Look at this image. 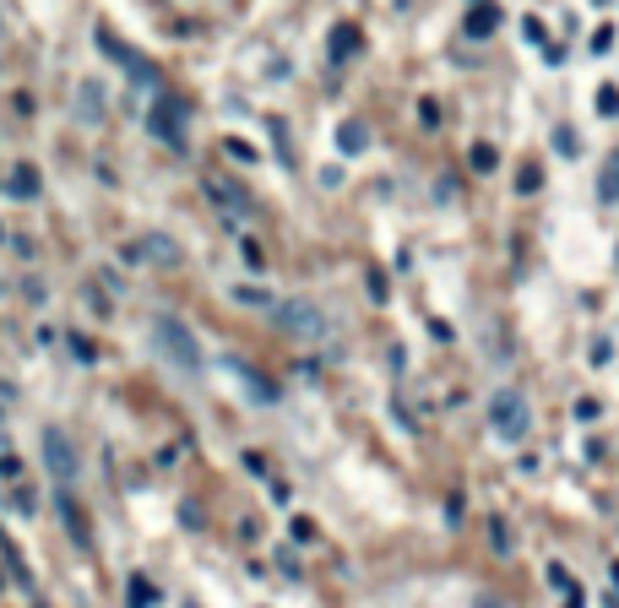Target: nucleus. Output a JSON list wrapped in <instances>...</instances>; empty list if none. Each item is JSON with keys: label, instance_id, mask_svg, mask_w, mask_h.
I'll use <instances>...</instances> for the list:
<instances>
[{"label": "nucleus", "instance_id": "obj_9", "mask_svg": "<svg viewBox=\"0 0 619 608\" xmlns=\"http://www.w3.org/2000/svg\"><path fill=\"white\" fill-rule=\"evenodd\" d=\"M495 28H500V6H473V11H467V22H463L467 39H489Z\"/></svg>", "mask_w": 619, "mask_h": 608}, {"label": "nucleus", "instance_id": "obj_11", "mask_svg": "<svg viewBox=\"0 0 619 608\" xmlns=\"http://www.w3.org/2000/svg\"><path fill=\"white\" fill-rule=\"evenodd\" d=\"M234 375H245V386H251V397L256 403H277V392H272V381H261L256 369L251 364H234Z\"/></svg>", "mask_w": 619, "mask_h": 608}, {"label": "nucleus", "instance_id": "obj_15", "mask_svg": "<svg viewBox=\"0 0 619 608\" xmlns=\"http://www.w3.org/2000/svg\"><path fill=\"white\" fill-rule=\"evenodd\" d=\"M343 148H348V152H359V148H364V131H359V125H354V120L343 125Z\"/></svg>", "mask_w": 619, "mask_h": 608}, {"label": "nucleus", "instance_id": "obj_4", "mask_svg": "<svg viewBox=\"0 0 619 608\" xmlns=\"http://www.w3.org/2000/svg\"><path fill=\"white\" fill-rule=\"evenodd\" d=\"M99 50L109 54V60H114V65H125V71H131V82H136V88H153V82H158L153 60H142V54H136V50H125V44H120V39H114V33H109V28H99Z\"/></svg>", "mask_w": 619, "mask_h": 608}, {"label": "nucleus", "instance_id": "obj_6", "mask_svg": "<svg viewBox=\"0 0 619 608\" xmlns=\"http://www.w3.org/2000/svg\"><path fill=\"white\" fill-rule=\"evenodd\" d=\"M148 125H153L169 148H185V103L180 99H158L153 114H148Z\"/></svg>", "mask_w": 619, "mask_h": 608}, {"label": "nucleus", "instance_id": "obj_10", "mask_svg": "<svg viewBox=\"0 0 619 608\" xmlns=\"http://www.w3.org/2000/svg\"><path fill=\"white\" fill-rule=\"evenodd\" d=\"M598 202H619V148L603 158V174H598Z\"/></svg>", "mask_w": 619, "mask_h": 608}, {"label": "nucleus", "instance_id": "obj_17", "mask_svg": "<svg viewBox=\"0 0 619 608\" xmlns=\"http://www.w3.org/2000/svg\"><path fill=\"white\" fill-rule=\"evenodd\" d=\"M478 608H495V604H489V598H478Z\"/></svg>", "mask_w": 619, "mask_h": 608}, {"label": "nucleus", "instance_id": "obj_3", "mask_svg": "<svg viewBox=\"0 0 619 608\" xmlns=\"http://www.w3.org/2000/svg\"><path fill=\"white\" fill-rule=\"evenodd\" d=\"M272 321L283 326V332H294L300 343H315V337H326V315L315 310L310 300H283L272 304Z\"/></svg>", "mask_w": 619, "mask_h": 608}, {"label": "nucleus", "instance_id": "obj_1", "mask_svg": "<svg viewBox=\"0 0 619 608\" xmlns=\"http://www.w3.org/2000/svg\"><path fill=\"white\" fill-rule=\"evenodd\" d=\"M489 429H495V440H506V446L527 440V429H532V407H527V397H521L516 386H500V392L489 397Z\"/></svg>", "mask_w": 619, "mask_h": 608}, {"label": "nucleus", "instance_id": "obj_5", "mask_svg": "<svg viewBox=\"0 0 619 608\" xmlns=\"http://www.w3.org/2000/svg\"><path fill=\"white\" fill-rule=\"evenodd\" d=\"M44 467H50L60 484H71V478L82 473V462H77V446H71V435H65V429H44Z\"/></svg>", "mask_w": 619, "mask_h": 608}, {"label": "nucleus", "instance_id": "obj_16", "mask_svg": "<svg viewBox=\"0 0 619 608\" xmlns=\"http://www.w3.org/2000/svg\"><path fill=\"white\" fill-rule=\"evenodd\" d=\"M234 300H240V304H266V294H261V288H240Z\"/></svg>", "mask_w": 619, "mask_h": 608}, {"label": "nucleus", "instance_id": "obj_7", "mask_svg": "<svg viewBox=\"0 0 619 608\" xmlns=\"http://www.w3.org/2000/svg\"><path fill=\"white\" fill-rule=\"evenodd\" d=\"M202 191L217 202V212H223V217H245V191H240L229 174H206Z\"/></svg>", "mask_w": 619, "mask_h": 608}, {"label": "nucleus", "instance_id": "obj_2", "mask_svg": "<svg viewBox=\"0 0 619 608\" xmlns=\"http://www.w3.org/2000/svg\"><path fill=\"white\" fill-rule=\"evenodd\" d=\"M148 332H153V348L169 358L174 369H202V348H196V337H191V326H185V321H174V315H153V326H148Z\"/></svg>", "mask_w": 619, "mask_h": 608}, {"label": "nucleus", "instance_id": "obj_12", "mask_svg": "<svg viewBox=\"0 0 619 608\" xmlns=\"http://www.w3.org/2000/svg\"><path fill=\"white\" fill-rule=\"evenodd\" d=\"M354 50H359V28H337V33H332V54L348 60Z\"/></svg>", "mask_w": 619, "mask_h": 608}, {"label": "nucleus", "instance_id": "obj_8", "mask_svg": "<svg viewBox=\"0 0 619 608\" xmlns=\"http://www.w3.org/2000/svg\"><path fill=\"white\" fill-rule=\"evenodd\" d=\"M136 261H153V266H180V245L169 240V234H142L136 245H131Z\"/></svg>", "mask_w": 619, "mask_h": 608}, {"label": "nucleus", "instance_id": "obj_14", "mask_svg": "<svg viewBox=\"0 0 619 608\" xmlns=\"http://www.w3.org/2000/svg\"><path fill=\"white\" fill-rule=\"evenodd\" d=\"M11 191H17V196H33V191H39V180H33V174H28V169H22V174H17V180H11Z\"/></svg>", "mask_w": 619, "mask_h": 608}, {"label": "nucleus", "instance_id": "obj_13", "mask_svg": "<svg viewBox=\"0 0 619 608\" xmlns=\"http://www.w3.org/2000/svg\"><path fill=\"white\" fill-rule=\"evenodd\" d=\"M473 169H484V174L495 169V148H489V142H478V148H473Z\"/></svg>", "mask_w": 619, "mask_h": 608}]
</instances>
